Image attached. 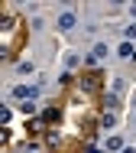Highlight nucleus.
<instances>
[{"mask_svg": "<svg viewBox=\"0 0 136 153\" xmlns=\"http://www.w3.org/2000/svg\"><path fill=\"white\" fill-rule=\"evenodd\" d=\"M101 85H104V72H97V68L78 75V88H81V94H101Z\"/></svg>", "mask_w": 136, "mask_h": 153, "instance_id": "nucleus-1", "label": "nucleus"}, {"mask_svg": "<svg viewBox=\"0 0 136 153\" xmlns=\"http://www.w3.org/2000/svg\"><path fill=\"white\" fill-rule=\"evenodd\" d=\"M36 94H39V88H33V85H20V88H13V98H20L23 104H29Z\"/></svg>", "mask_w": 136, "mask_h": 153, "instance_id": "nucleus-2", "label": "nucleus"}, {"mask_svg": "<svg viewBox=\"0 0 136 153\" xmlns=\"http://www.w3.org/2000/svg\"><path fill=\"white\" fill-rule=\"evenodd\" d=\"M39 117H42V124H49V127H52V124L62 117V111H58V108H45V111H42Z\"/></svg>", "mask_w": 136, "mask_h": 153, "instance_id": "nucleus-3", "label": "nucleus"}, {"mask_svg": "<svg viewBox=\"0 0 136 153\" xmlns=\"http://www.w3.org/2000/svg\"><path fill=\"white\" fill-rule=\"evenodd\" d=\"M75 20H78V16H75L71 10H65V13L58 16V26H62V30H71V26H75Z\"/></svg>", "mask_w": 136, "mask_h": 153, "instance_id": "nucleus-4", "label": "nucleus"}, {"mask_svg": "<svg viewBox=\"0 0 136 153\" xmlns=\"http://www.w3.org/2000/svg\"><path fill=\"white\" fill-rule=\"evenodd\" d=\"M113 124H117V114H113V111H104V114H101V127H107V130H110Z\"/></svg>", "mask_w": 136, "mask_h": 153, "instance_id": "nucleus-5", "label": "nucleus"}, {"mask_svg": "<svg viewBox=\"0 0 136 153\" xmlns=\"http://www.w3.org/2000/svg\"><path fill=\"white\" fill-rule=\"evenodd\" d=\"M117 104H120L117 94H104V108H107V111H117Z\"/></svg>", "mask_w": 136, "mask_h": 153, "instance_id": "nucleus-6", "label": "nucleus"}, {"mask_svg": "<svg viewBox=\"0 0 136 153\" xmlns=\"http://www.w3.org/2000/svg\"><path fill=\"white\" fill-rule=\"evenodd\" d=\"M120 147H123V140H120V137H107V150H110V153L120 150Z\"/></svg>", "mask_w": 136, "mask_h": 153, "instance_id": "nucleus-7", "label": "nucleus"}, {"mask_svg": "<svg viewBox=\"0 0 136 153\" xmlns=\"http://www.w3.org/2000/svg\"><path fill=\"white\" fill-rule=\"evenodd\" d=\"M120 56H123V59H136V52H133V46H130V42H123V46H120Z\"/></svg>", "mask_w": 136, "mask_h": 153, "instance_id": "nucleus-8", "label": "nucleus"}, {"mask_svg": "<svg viewBox=\"0 0 136 153\" xmlns=\"http://www.w3.org/2000/svg\"><path fill=\"white\" fill-rule=\"evenodd\" d=\"M91 56H94V59H104V56H107V46H104V42H97V46H94V52H91Z\"/></svg>", "mask_w": 136, "mask_h": 153, "instance_id": "nucleus-9", "label": "nucleus"}, {"mask_svg": "<svg viewBox=\"0 0 136 153\" xmlns=\"http://www.w3.org/2000/svg\"><path fill=\"white\" fill-rule=\"evenodd\" d=\"M130 39H136V23H130V26H126V42H130Z\"/></svg>", "mask_w": 136, "mask_h": 153, "instance_id": "nucleus-10", "label": "nucleus"}, {"mask_svg": "<svg viewBox=\"0 0 136 153\" xmlns=\"http://www.w3.org/2000/svg\"><path fill=\"white\" fill-rule=\"evenodd\" d=\"M26 153H36V150H33V147H29V150H26Z\"/></svg>", "mask_w": 136, "mask_h": 153, "instance_id": "nucleus-11", "label": "nucleus"}, {"mask_svg": "<svg viewBox=\"0 0 136 153\" xmlns=\"http://www.w3.org/2000/svg\"><path fill=\"white\" fill-rule=\"evenodd\" d=\"M123 153H133V150H123Z\"/></svg>", "mask_w": 136, "mask_h": 153, "instance_id": "nucleus-12", "label": "nucleus"}]
</instances>
